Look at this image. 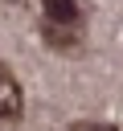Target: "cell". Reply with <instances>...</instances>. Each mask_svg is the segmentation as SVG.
<instances>
[{"mask_svg": "<svg viewBox=\"0 0 123 131\" xmlns=\"http://www.w3.org/2000/svg\"><path fill=\"white\" fill-rule=\"evenodd\" d=\"M45 20H49V25H66V29H74V25L82 20V8L70 4V0H49V4H45Z\"/></svg>", "mask_w": 123, "mask_h": 131, "instance_id": "1", "label": "cell"}, {"mask_svg": "<svg viewBox=\"0 0 123 131\" xmlns=\"http://www.w3.org/2000/svg\"><path fill=\"white\" fill-rule=\"evenodd\" d=\"M0 115L4 119H16L20 115V90H16V82H12L8 70H0Z\"/></svg>", "mask_w": 123, "mask_h": 131, "instance_id": "2", "label": "cell"}, {"mask_svg": "<svg viewBox=\"0 0 123 131\" xmlns=\"http://www.w3.org/2000/svg\"><path fill=\"white\" fill-rule=\"evenodd\" d=\"M45 41H49L53 49H74V45H78V33L66 29V25H49V29H45Z\"/></svg>", "mask_w": 123, "mask_h": 131, "instance_id": "3", "label": "cell"}, {"mask_svg": "<svg viewBox=\"0 0 123 131\" xmlns=\"http://www.w3.org/2000/svg\"><path fill=\"white\" fill-rule=\"evenodd\" d=\"M74 131H119L111 123H74Z\"/></svg>", "mask_w": 123, "mask_h": 131, "instance_id": "4", "label": "cell"}]
</instances>
